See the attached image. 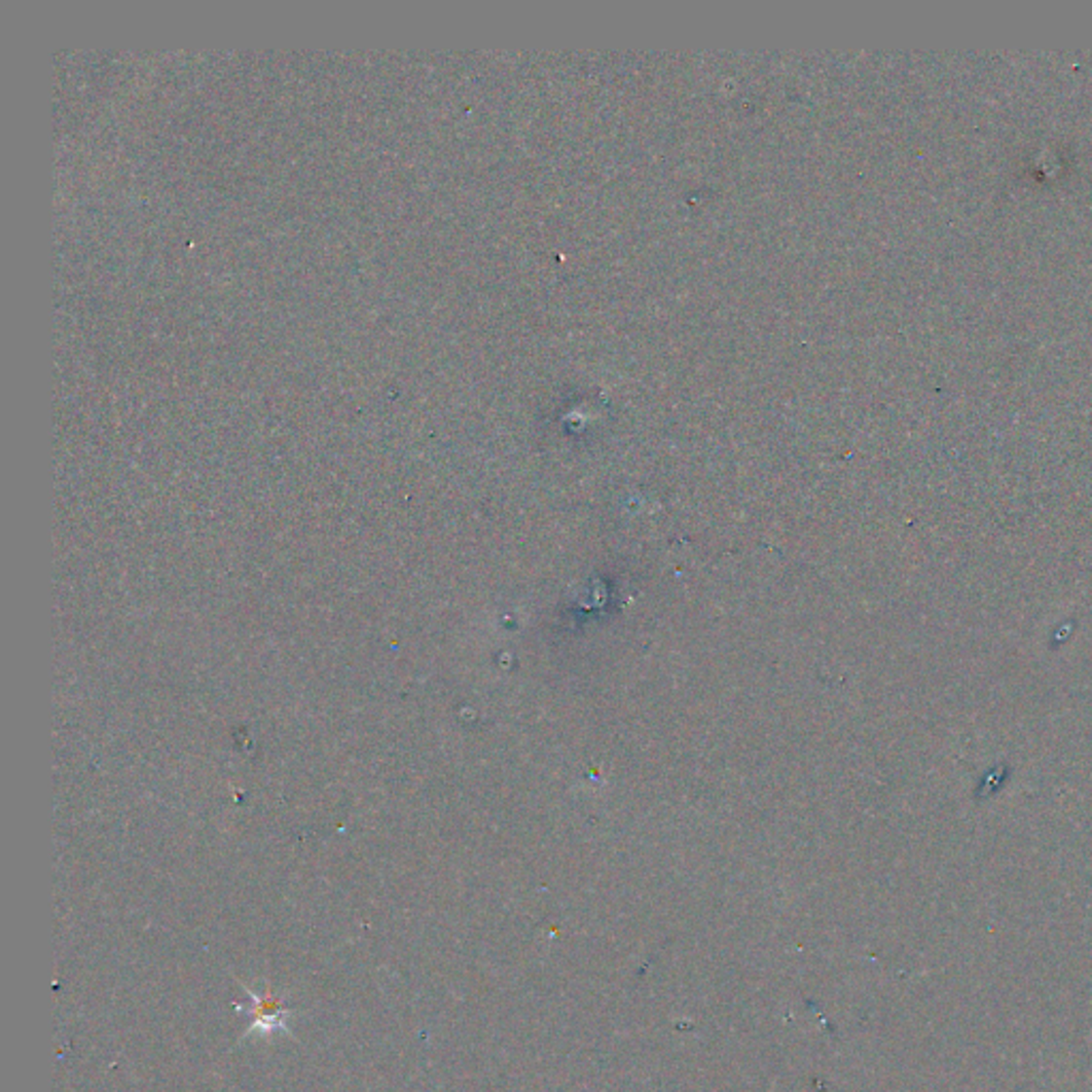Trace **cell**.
<instances>
[{
    "label": "cell",
    "mask_w": 1092,
    "mask_h": 1092,
    "mask_svg": "<svg viewBox=\"0 0 1092 1092\" xmlns=\"http://www.w3.org/2000/svg\"><path fill=\"white\" fill-rule=\"evenodd\" d=\"M252 1013H254L256 1027L275 1029V1027H282V1022H284V1007L272 997L254 1001Z\"/></svg>",
    "instance_id": "obj_1"
}]
</instances>
